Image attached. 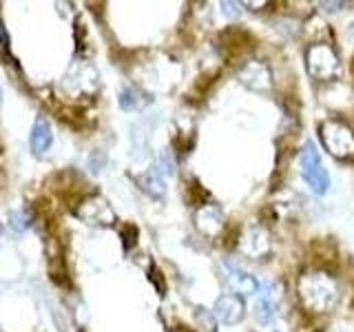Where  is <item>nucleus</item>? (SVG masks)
<instances>
[{
	"mask_svg": "<svg viewBox=\"0 0 354 332\" xmlns=\"http://www.w3.org/2000/svg\"><path fill=\"white\" fill-rule=\"evenodd\" d=\"M308 69L315 77H321V80H328V77H335L339 71V60L335 51H332L328 44H315L310 47L308 53Z\"/></svg>",
	"mask_w": 354,
	"mask_h": 332,
	"instance_id": "obj_3",
	"label": "nucleus"
},
{
	"mask_svg": "<svg viewBox=\"0 0 354 332\" xmlns=\"http://www.w3.org/2000/svg\"><path fill=\"white\" fill-rule=\"evenodd\" d=\"M254 317H257L263 326H270L274 324V319H277V306L274 302H270V299H259L257 306H254Z\"/></svg>",
	"mask_w": 354,
	"mask_h": 332,
	"instance_id": "obj_10",
	"label": "nucleus"
},
{
	"mask_svg": "<svg viewBox=\"0 0 354 332\" xmlns=\"http://www.w3.org/2000/svg\"><path fill=\"white\" fill-rule=\"evenodd\" d=\"M0 232H3V228H0Z\"/></svg>",
	"mask_w": 354,
	"mask_h": 332,
	"instance_id": "obj_14",
	"label": "nucleus"
},
{
	"mask_svg": "<svg viewBox=\"0 0 354 332\" xmlns=\"http://www.w3.org/2000/svg\"><path fill=\"white\" fill-rule=\"evenodd\" d=\"M151 102V98L149 95H144L142 91H138V89H124V91L120 93V107L124 109V111H136V109H142L144 104H149Z\"/></svg>",
	"mask_w": 354,
	"mask_h": 332,
	"instance_id": "obj_7",
	"label": "nucleus"
},
{
	"mask_svg": "<svg viewBox=\"0 0 354 332\" xmlns=\"http://www.w3.org/2000/svg\"><path fill=\"white\" fill-rule=\"evenodd\" d=\"M31 224H33V219H31V215L27 213V210H11V213H9V226H11V230L25 232L27 228H31Z\"/></svg>",
	"mask_w": 354,
	"mask_h": 332,
	"instance_id": "obj_11",
	"label": "nucleus"
},
{
	"mask_svg": "<svg viewBox=\"0 0 354 332\" xmlns=\"http://www.w3.org/2000/svg\"><path fill=\"white\" fill-rule=\"evenodd\" d=\"M158 166H160V173H162V175H173V173H175V162H173V158H171V153H166V151L160 155Z\"/></svg>",
	"mask_w": 354,
	"mask_h": 332,
	"instance_id": "obj_12",
	"label": "nucleus"
},
{
	"mask_svg": "<svg viewBox=\"0 0 354 332\" xmlns=\"http://www.w3.org/2000/svg\"><path fill=\"white\" fill-rule=\"evenodd\" d=\"M230 284L237 293H257L259 290V282L254 279L252 275L241 273V270H230Z\"/></svg>",
	"mask_w": 354,
	"mask_h": 332,
	"instance_id": "obj_8",
	"label": "nucleus"
},
{
	"mask_svg": "<svg viewBox=\"0 0 354 332\" xmlns=\"http://www.w3.org/2000/svg\"><path fill=\"white\" fill-rule=\"evenodd\" d=\"M299 164H301V177L310 186V191H313L315 195H326L328 188H330V175L324 169V164H321L319 151L313 142H308L304 147Z\"/></svg>",
	"mask_w": 354,
	"mask_h": 332,
	"instance_id": "obj_1",
	"label": "nucleus"
},
{
	"mask_svg": "<svg viewBox=\"0 0 354 332\" xmlns=\"http://www.w3.org/2000/svg\"><path fill=\"white\" fill-rule=\"evenodd\" d=\"M213 315L224 321V324L232 326V324H239V321L246 317V304H243V297L237 293H226L221 295L217 302H215V310Z\"/></svg>",
	"mask_w": 354,
	"mask_h": 332,
	"instance_id": "obj_4",
	"label": "nucleus"
},
{
	"mask_svg": "<svg viewBox=\"0 0 354 332\" xmlns=\"http://www.w3.org/2000/svg\"><path fill=\"white\" fill-rule=\"evenodd\" d=\"M142 188L147 191L151 197H164V193H166V186H164V180H162V175L160 173H155V171H151V173H147L142 177Z\"/></svg>",
	"mask_w": 354,
	"mask_h": 332,
	"instance_id": "obj_9",
	"label": "nucleus"
},
{
	"mask_svg": "<svg viewBox=\"0 0 354 332\" xmlns=\"http://www.w3.org/2000/svg\"><path fill=\"white\" fill-rule=\"evenodd\" d=\"M301 295H304V302H308L310 306L315 304V297L317 299V310H328L332 306V302H335V286H332L330 282L326 279H321V277H317V279H310L308 284L304 282L301 284Z\"/></svg>",
	"mask_w": 354,
	"mask_h": 332,
	"instance_id": "obj_5",
	"label": "nucleus"
},
{
	"mask_svg": "<svg viewBox=\"0 0 354 332\" xmlns=\"http://www.w3.org/2000/svg\"><path fill=\"white\" fill-rule=\"evenodd\" d=\"M321 140L337 158H354V133L341 120H328L321 124Z\"/></svg>",
	"mask_w": 354,
	"mask_h": 332,
	"instance_id": "obj_2",
	"label": "nucleus"
},
{
	"mask_svg": "<svg viewBox=\"0 0 354 332\" xmlns=\"http://www.w3.org/2000/svg\"><path fill=\"white\" fill-rule=\"evenodd\" d=\"M104 164V155L102 153H95V155H91V171L93 173H97L100 171V166Z\"/></svg>",
	"mask_w": 354,
	"mask_h": 332,
	"instance_id": "obj_13",
	"label": "nucleus"
},
{
	"mask_svg": "<svg viewBox=\"0 0 354 332\" xmlns=\"http://www.w3.org/2000/svg\"><path fill=\"white\" fill-rule=\"evenodd\" d=\"M51 142H53V133H51L49 124L42 118H38L36 124H33V129H31V149H33V153L42 155L44 151H49Z\"/></svg>",
	"mask_w": 354,
	"mask_h": 332,
	"instance_id": "obj_6",
	"label": "nucleus"
}]
</instances>
